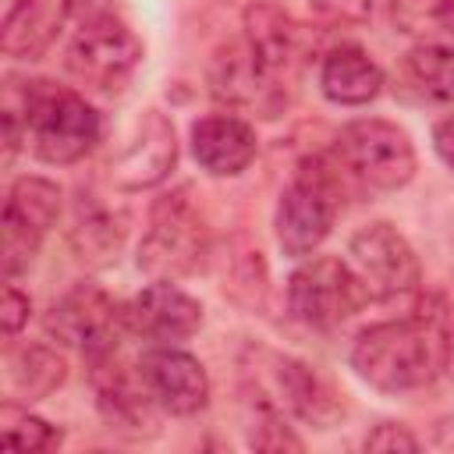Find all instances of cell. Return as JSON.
Instances as JSON below:
<instances>
[{"label":"cell","mask_w":454,"mask_h":454,"mask_svg":"<svg viewBox=\"0 0 454 454\" xmlns=\"http://www.w3.org/2000/svg\"><path fill=\"white\" fill-rule=\"evenodd\" d=\"M429 21H433L440 32L454 35V0H436V4L429 7Z\"/></svg>","instance_id":"cell-29"},{"label":"cell","mask_w":454,"mask_h":454,"mask_svg":"<svg viewBox=\"0 0 454 454\" xmlns=\"http://www.w3.org/2000/svg\"><path fill=\"white\" fill-rule=\"evenodd\" d=\"M309 7L319 18L340 21V25H358L372 14V0H309Z\"/></svg>","instance_id":"cell-26"},{"label":"cell","mask_w":454,"mask_h":454,"mask_svg":"<svg viewBox=\"0 0 454 454\" xmlns=\"http://www.w3.org/2000/svg\"><path fill=\"white\" fill-rule=\"evenodd\" d=\"M128 326L149 344H177L199 333L202 305L174 280H153L142 294L128 301Z\"/></svg>","instance_id":"cell-13"},{"label":"cell","mask_w":454,"mask_h":454,"mask_svg":"<svg viewBox=\"0 0 454 454\" xmlns=\"http://www.w3.org/2000/svg\"><path fill=\"white\" fill-rule=\"evenodd\" d=\"M128 238V216L103 206L96 195H82L71 227V248L89 266H110Z\"/></svg>","instance_id":"cell-20"},{"label":"cell","mask_w":454,"mask_h":454,"mask_svg":"<svg viewBox=\"0 0 454 454\" xmlns=\"http://www.w3.org/2000/svg\"><path fill=\"white\" fill-rule=\"evenodd\" d=\"M7 376H11V387L21 397L43 401L64 383L67 362L46 344H25V348H14L7 355Z\"/></svg>","instance_id":"cell-21"},{"label":"cell","mask_w":454,"mask_h":454,"mask_svg":"<svg viewBox=\"0 0 454 454\" xmlns=\"http://www.w3.org/2000/svg\"><path fill=\"white\" fill-rule=\"evenodd\" d=\"M25 135L32 142V153L43 163H78L92 145L99 142V114L85 103V96L50 85V82H28L25 89Z\"/></svg>","instance_id":"cell-2"},{"label":"cell","mask_w":454,"mask_h":454,"mask_svg":"<svg viewBox=\"0 0 454 454\" xmlns=\"http://www.w3.org/2000/svg\"><path fill=\"white\" fill-rule=\"evenodd\" d=\"M365 287L337 255H305L298 270L287 277V309L298 323L312 330H333L358 312L365 301Z\"/></svg>","instance_id":"cell-6"},{"label":"cell","mask_w":454,"mask_h":454,"mask_svg":"<svg viewBox=\"0 0 454 454\" xmlns=\"http://www.w3.org/2000/svg\"><path fill=\"white\" fill-rule=\"evenodd\" d=\"M174 163H177L174 124L160 110H145L135 121L121 153L110 160V177L124 192H142V188H156L174 170Z\"/></svg>","instance_id":"cell-11"},{"label":"cell","mask_w":454,"mask_h":454,"mask_svg":"<svg viewBox=\"0 0 454 454\" xmlns=\"http://www.w3.org/2000/svg\"><path fill=\"white\" fill-rule=\"evenodd\" d=\"M319 89L337 106H365L383 89L380 64L362 46H333L319 64Z\"/></svg>","instance_id":"cell-18"},{"label":"cell","mask_w":454,"mask_h":454,"mask_svg":"<svg viewBox=\"0 0 454 454\" xmlns=\"http://www.w3.org/2000/svg\"><path fill=\"white\" fill-rule=\"evenodd\" d=\"M128 330V305H117L96 284H74L46 312V333L60 344L78 348L89 365L110 362Z\"/></svg>","instance_id":"cell-5"},{"label":"cell","mask_w":454,"mask_h":454,"mask_svg":"<svg viewBox=\"0 0 454 454\" xmlns=\"http://www.w3.org/2000/svg\"><path fill=\"white\" fill-rule=\"evenodd\" d=\"M0 323H4V340H14L21 333V326L28 323V298L7 284L4 287V305H0Z\"/></svg>","instance_id":"cell-27"},{"label":"cell","mask_w":454,"mask_h":454,"mask_svg":"<svg viewBox=\"0 0 454 454\" xmlns=\"http://www.w3.org/2000/svg\"><path fill=\"white\" fill-rule=\"evenodd\" d=\"M92 387H96V408L114 433H121L128 440H142V436L156 433L160 404L149 397L138 369L131 376L110 358L103 365H92Z\"/></svg>","instance_id":"cell-14"},{"label":"cell","mask_w":454,"mask_h":454,"mask_svg":"<svg viewBox=\"0 0 454 454\" xmlns=\"http://www.w3.org/2000/svg\"><path fill=\"white\" fill-rule=\"evenodd\" d=\"M273 383H277V394H280V408L294 411L298 419H305V422H312L319 429H326L340 415V404H337L333 390L305 362L277 355L273 358Z\"/></svg>","instance_id":"cell-19"},{"label":"cell","mask_w":454,"mask_h":454,"mask_svg":"<svg viewBox=\"0 0 454 454\" xmlns=\"http://www.w3.org/2000/svg\"><path fill=\"white\" fill-rule=\"evenodd\" d=\"M14 4H18V0H7V7H14ZM7 7H4V11H7Z\"/></svg>","instance_id":"cell-30"},{"label":"cell","mask_w":454,"mask_h":454,"mask_svg":"<svg viewBox=\"0 0 454 454\" xmlns=\"http://www.w3.org/2000/svg\"><path fill=\"white\" fill-rule=\"evenodd\" d=\"M443 362L440 330L426 316L387 319L362 330L351 344V369L383 394L426 387Z\"/></svg>","instance_id":"cell-1"},{"label":"cell","mask_w":454,"mask_h":454,"mask_svg":"<svg viewBox=\"0 0 454 454\" xmlns=\"http://www.w3.org/2000/svg\"><path fill=\"white\" fill-rule=\"evenodd\" d=\"M192 156L213 177H234L255 160V131L234 114H209L192 124Z\"/></svg>","instance_id":"cell-15"},{"label":"cell","mask_w":454,"mask_h":454,"mask_svg":"<svg viewBox=\"0 0 454 454\" xmlns=\"http://www.w3.org/2000/svg\"><path fill=\"white\" fill-rule=\"evenodd\" d=\"M138 376L160 411L195 415L209 404V376L202 362L174 344H153L138 362Z\"/></svg>","instance_id":"cell-12"},{"label":"cell","mask_w":454,"mask_h":454,"mask_svg":"<svg viewBox=\"0 0 454 454\" xmlns=\"http://www.w3.org/2000/svg\"><path fill=\"white\" fill-rule=\"evenodd\" d=\"M60 216V188L46 177L25 174L7 188V202H4V273L14 277L21 270H28V262L35 259L43 238L50 234V227Z\"/></svg>","instance_id":"cell-10"},{"label":"cell","mask_w":454,"mask_h":454,"mask_svg":"<svg viewBox=\"0 0 454 454\" xmlns=\"http://www.w3.org/2000/svg\"><path fill=\"white\" fill-rule=\"evenodd\" d=\"M245 43L262 67V74L280 89L284 78H291L298 57H301V35L298 25L280 14L277 7H248L245 14Z\"/></svg>","instance_id":"cell-17"},{"label":"cell","mask_w":454,"mask_h":454,"mask_svg":"<svg viewBox=\"0 0 454 454\" xmlns=\"http://www.w3.org/2000/svg\"><path fill=\"white\" fill-rule=\"evenodd\" d=\"M74 0H18L4 11L0 46L14 60H39L60 35Z\"/></svg>","instance_id":"cell-16"},{"label":"cell","mask_w":454,"mask_h":454,"mask_svg":"<svg viewBox=\"0 0 454 454\" xmlns=\"http://www.w3.org/2000/svg\"><path fill=\"white\" fill-rule=\"evenodd\" d=\"M348 266L355 270V277L362 280V287H365V294L372 301L411 294L419 287V280H422V266H419L415 248L387 220L365 223L362 231L351 234Z\"/></svg>","instance_id":"cell-9"},{"label":"cell","mask_w":454,"mask_h":454,"mask_svg":"<svg viewBox=\"0 0 454 454\" xmlns=\"http://www.w3.org/2000/svg\"><path fill=\"white\" fill-rule=\"evenodd\" d=\"M337 163L369 192H397L415 177V145L404 128L383 117H362L340 128Z\"/></svg>","instance_id":"cell-3"},{"label":"cell","mask_w":454,"mask_h":454,"mask_svg":"<svg viewBox=\"0 0 454 454\" xmlns=\"http://www.w3.org/2000/svg\"><path fill=\"white\" fill-rule=\"evenodd\" d=\"M142 60L138 35L114 14H92L67 43L64 67L96 92H121Z\"/></svg>","instance_id":"cell-7"},{"label":"cell","mask_w":454,"mask_h":454,"mask_svg":"<svg viewBox=\"0 0 454 454\" xmlns=\"http://www.w3.org/2000/svg\"><path fill=\"white\" fill-rule=\"evenodd\" d=\"M333 220H337L333 174L323 167V160H305L294 181L280 192V202L273 213L277 245L284 248V255L305 259L326 241Z\"/></svg>","instance_id":"cell-4"},{"label":"cell","mask_w":454,"mask_h":454,"mask_svg":"<svg viewBox=\"0 0 454 454\" xmlns=\"http://www.w3.org/2000/svg\"><path fill=\"white\" fill-rule=\"evenodd\" d=\"M362 447H365V450H419V440H415V433H411L408 426H401V422H380L376 429L365 433Z\"/></svg>","instance_id":"cell-25"},{"label":"cell","mask_w":454,"mask_h":454,"mask_svg":"<svg viewBox=\"0 0 454 454\" xmlns=\"http://www.w3.org/2000/svg\"><path fill=\"white\" fill-rule=\"evenodd\" d=\"M411 85L433 103H454V46L422 43L404 60Z\"/></svg>","instance_id":"cell-22"},{"label":"cell","mask_w":454,"mask_h":454,"mask_svg":"<svg viewBox=\"0 0 454 454\" xmlns=\"http://www.w3.org/2000/svg\"><path fill=\"white\" fill-rule=\"evenodd\" d=\"M0 440H4V447H18V450H57L60 429L28 415L14 401H7L0 408Z\"/></svg>","instance_id":"cell-23"},{"label":"cell","mask_w":454,"mask_h":454,"mask_svg":"<svg viewBox=\"0 0 454 454\" xmlns=\"http://www.w3.org/2000/svg\"><path fill=\"white\" fill-rule=\"evenodd\" d=\"M209 252V234L202 216L188 206L184 195H167L153 206L149 231L138 245V270L156 280H177L202 266Z\"/></svg>","instance_id":"cell-8"},{"label":"cell","mask_w":454,"mask_h":454,"mask_svg":"<svg viewBox=\"0 0 454 454\" xmlns=\"http://www.w3.org/2000/svg\"><path fill=\"white\" fill-rule=\"evenodd\" d=\"M433 149L443 160V167L454 174V114H447L443 121H436V128H433Z\"/></svg>","instance_id":"cell-28"},{"label":"cell","mask_w":454,"mask_h":454,"mask_svg":"<svg viewBox=\"0 0 454 454\" xmlns=\"http://www.w3.org/2000/svg\"><path fill=\"white\" fill-rule=\"evenodd\" d=\"M245 433H248V447H255V450H301L305 447L301 436L284 422V411L266 397H259L252 404Z\"/></svg>","instance_id":"cell-24"}]
</instances>
